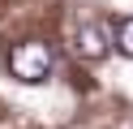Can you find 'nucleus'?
<instances>
[{
	"mask_svg": "<svg viewBox=\"0 0 133 129\" xmlns=\"http://www.w3.org/2000/svg\"><path fill=\"white\" fill-rule=\"evenodd\" d=\"M77 56L82 60H103L107 56V30L103 26H95V22H86V26H77Z\"/></svg>",
	"mask_w": 133,
	"mask_h": 129,
	"instance_id": "f03ea898",
	"label": "nucleus"
},
{
	"mask_svg": "<svg viewBox=\"0 0 133 129\" xmlns=\"http://www.w3.org/2000/svg\"><path fill=\"white\" fill-rule=\"evenodd\" d=\"M9 69H13V77H22V82H47V73H52V47H47L43 39H26V43H17L13 47V56H9Z\"/></svg>",
	"mask_w": 133,
	"mask_h": 129,
	"instance_id": "f257e3e1",
	"label": "nucleus"
},
{
	"mask_svg": "<svg viewBox=\"0 0 133 129\" xmlns=\"http://www.w3.org/2000/svg\"><path fill=\"white\" fill-rule=\"evenodd\" d=\"M116 47H120L124 56H133V17H124V22L116 26Z\"/></svg>",
	"mask_w": 133,
	"mask_h": 129,
	"instance_id": "7ed1b4c3",
	"label": "nucleus"
},
{
	"mask_svg": "<svg viewBox=\"0 0 133 129\" xmlns=\"http://www.w3.org/2000/svg\"><path fill=\"white\" fill-rule=\"evenodd\" d=\"M124 129H133V120H129V125H124Z\"/></svg>",
	"mask_w": 133,
	"mask_h": 129,
	"instance_id": "20e7f679",
	"label": "nucleus"
}]
</instances>
